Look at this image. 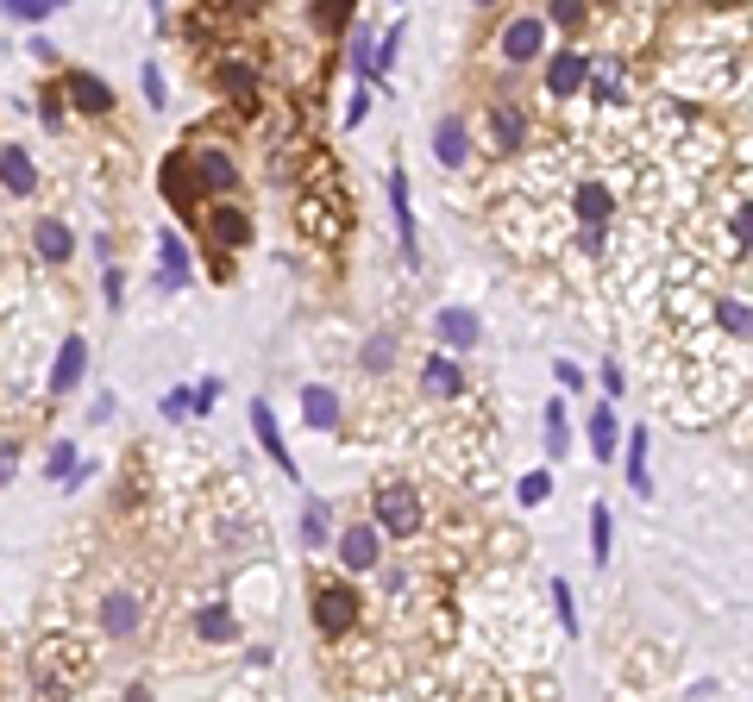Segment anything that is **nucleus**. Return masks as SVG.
Instances as JSON below:
<instances>
[{"instance_id": "58836bf2", "label": "nucleus", "mask_w": 753, "mask_h": 702, "mask_svg": "<svg viewBox=\"0 0 753 702\" xmlns=\"http://www.w3.org/2000/svg\"><path fill=\"white\" fill-rule=\"evenodd\" d=\"M145 100H151V107H164V75H157V70H145Z\"/></svg>"}, {"instance_id": "9d476101", "label": "nucleus", "mask_w": 753, "mask_h": 702, "mask_svg": "<svg viewBox=\"0 0 753 702\" xmlns=\"http://www.w3.org/2000/svg\"><path fill=\"white\" fill-rule=\"evenodd\" d=\"M251 433H258V446L271 451L283 471L296 476V458H289V446H283V433H276V421H271V408H264V401H251Z\"/></svg>"}, {"instance_id": "c85d7f7f", "label": "nucleus", "mask_w": 753, "mask_h": 702, "mask_svg": "<svg viewBox=\"0 0 753 702\" xmlns=\"http://www.w3.org/2000/svg\"><path fill=\"white\" fill-rule=\"evenodd\" d=\"M164 276H176V282L189 276V251L176 245V232H164Z\"/></svg>"}, {"instance_id": "0eeeda50", "label": "nucleus", "mask_w": 753, "mask_h": 702, "mask_svg": "<svg viewBox=\"0 0 753 702\" xmlns=\"http://www.w3.org/2000/svg\"><path fill=\"white\" fill-rule=\"evenodd\" d=\"M32 245H38L45 264H70L75 257V232L63 220H32Z\"/></svg>"}, {"instance_id": "423d86ee", "label": "nucleus", "mask_w": 753, "mask_h": 702, "mask_svg": "<svg viewBox=\"0 0 753 702\" xmlns=\"http://www.w3.org/2000/svg\"><path fill=\"white\" fill-rule=\"evenodd\" d=\"M63 95L75 100V107H82V113H113V88H107V82H100V75H88V70H70L63 75Z\"/></svg>"}, {"instance_id": "cd10ccee", "label": "nucleus", "mask_w": 753, "mask_h": 702, "mask_svg": "<svg viewBox=\"0 0 753 702\" xmlns=\"http://www.w3.org/2000/svg\"><path fill=\"white\" fill-rule=\"evenodd\" d=\"M547 451L552 458H565V408H559V401L547 408Z\"/></svg>"}, {"instance_id": "c9c22d12", "label": "nucleus", "mask_w": 753, "mask_h": 702, "mask_svg": "<svg viewBox=\"0 0 753 702\" xmlns=\"http://www.w3.org/2000/svg\"><path fill=\"white\" fill-rule=\"evenodd\" d=\"M321 533H326V508L314 501V508H308V546H321Z\"/></svg>"}, {"instance_id": "f257e3e1", "label": "nucleus", "mask_w": 753, "mask_h": 702, "mask_svg": "<svg viewBox=\"0 0 753 702\" xmlns=\"http://www.w3.org/2000/svg\"><path fill=\"white\" fill-rule=\"evenodd\" d=\"M157 182H164L170 207L201 214L214 195H226V189L239 182V164L214 145H189V150H170V157H164V175H157Z\"/></svg>"}, {"instance_id": "39448f33", "label": "nucleus", "mask_w": 753, "mask_h": 702, "mask_svg": "<svg viewBox=\"0 0 753 702\" xmlns=\"http://www.w3.org/2000/svg\"><path fill=\"white\" fill-rule=\"evenodd\" d=\"M376 558H383V546H376L371 521H358L339 533V565H346V571H376Z\"/></svg>"}, {"instance_id": "412c9836", "label": "nucleus", "mask_w": 753, "mask_h": 702, "mask_svg": "<svg viewBox=\"0 0 753 702\" xmlns=\"http://www.w3.org/2000/svg\"><path fill=\"white\" fill-rule=\"evenodd\" d=\"M590 75H597V100L615 107V100H622V70H615V57H590Z\"/></svg>"}, {"instance_id": "dca6fc26", "label": "nucleus", "mask_w": 753, "mask_h": 702, "mask_svg": "<svg viewBox=\"0 0 753 702\" xmlns=\"http://www.w3.org/2000/svg\"><path fill=\"white\" fill-rule=\"evenodd\" d=\"M301 414H308V426H333L339 421V396H333V389H321V383H308V389H301Z\"/></svg>"}, {"instance_id": "f3484780", "label": "nucleus", "mask_w": 753, "mask_h": 702, "mask_svg": "<svg viewBox=\"0 0 753 702\" xmlns=\"http://www.w3.org/2000/svg\"><path fill=\"white\" fill-rule=\"evenodd\" d=\"M421 389H427V396H440V401H452L458 389H465V383H458V364H452V358H427Z\"/></svg>"}, {"instance_id": "72a5a7b5", "label": "nucleus", "mask_w": 753, "mask_h": 702, "mask_svg": "<svg viewBox=\"0 0 753 702\" xmlns=\"http://www.w3.org/2000/svg\"><path fill=\"white\" fill-rule=\"evenodd\" d=\"M552 602H559V608H565V627H577V608H572V583H565V577H559V583H552Z\"/></svg>"}, {"instance_id": "b1692460", "label": "nucleus", "mask_w": 753, "mask_h": 702, "mask_svg": "<svg viewBox=\"0 0 753 702\" xmlns=\"http://www.w3.org/2000/svg\"><path fill=\"white\" fill-rule=\"evenodd\" d=\"M220 88H226V95H239L246 107L258 100V82H251V70H246V63H220Z\"/></svg>"}, {"instance_id": "f704fd0d", "label": "nucleus", "mask_w": 753, "mask_h": 702, "mask_svg": "<svg viewBox=\"0 0 753 702\" xmlns=\"http://www.w3.org/2000/svg\"><path fill=\"white\" fill-rule=\"evenodd\" d=\"M189 408H195L189 389H170V396H164V414H170V421H176V414H189Z\"/></svg>"}, {"instance_id": "1a4fd4ad", "label": "nucleus", "mask_w": 753, "mask_h": 702, "mask_svg": "<svg viewBox=\"0 0 753 702\" xmlns=\"http://www.w3.org/2000/svg\"><path fill=\"white\" fill-rule=\"evenodd\" d=\"M584 75H590V57H584V50H559V57L547 63V88L552 95H572Z\"/></svg>"}, {"instance_id": "f03ea898", "label": "nucleus", "mask_w": 753, "mask_h": 702, "mask_svg": "<svg viewBox=\"0 0 753 702\" xmlns=\"http://www.w3.org/2000/svg\"><path fill=\"white\" fill-rule=\"evenodd\" d=\"M421 489H408V483H383L376 489V521L371 526H383V533H396V540H415L421 533Z\"/></svg>"}, {"instance_id": "393cba45", "label": "nucleus", "mask_w": 753, "mask_h": 702, "mask_svg": "<svg viewBox=\"0 0 753 702\" xmlns=\"http://www.w3.org/2000/svg\"><path fill=\"white\" fill-rule=\"evenodd\" d=\"M609 533H615V521H609V508H590V552H597V565H609Z\"/></svg>"}, {"instance_id": "473e14b6", "label": "nucleus", "mask_w": 753, "mask_h": 702, "mask_svg": "<svg viewBox=\"0 0 753 702\" xmlns=\"http://www.w3.org/2000/svg\"><path fill=\"white\" fill-rule=\"evenodd\" d=\"M552 25H584V7L577 0H552Z\"/></svg>"}, {"instance_id": "a211bd4d", "label": "nucleus", "mask_w": 753, "mask_h": 702, "mask_svg": "<svg viewBox=\"0 0 753 702\" xmlns=\"http://www.w3.org/2000/svg\"><path fill=\"white\" fill-rule=\"evenodd\" d=\"M100 621H107V633H132V627H139V596L113 590V596L100 602Z\"/></svg>"}, {"instance_id": "4be33fe9", "label": "nucleus", "mask_w": 753, "mask_h": 702, "mask_svg": "<svg viewBox=\"0 0 753 702\" xmlns=\"http://www.w3.org/2000/svg\"><path fill=\"white\" fill-rule=\"evenodd\" d=\"M590 451L615 458V408H590Z\"/></svg>"}, {"instance_id": "2eb2a0df", "label": "nucleus", "mask_w": 753, "mask_h": 702, "mask_svg": "<svg viewBox=\"0 0 753 702\" xmlns=\"http://www.w3.org/2000/svg\"><path fill=\"white\" fill-rule=\"evenodd\" d=\"M0 182H7L13 195H32V189H38V170H32V157H25L20 145L0 150Z\"/></svg>"}, {"instance_id": "6ab92c4d", "label": "nucleus", "mask_w": 753, "mask_h": 702, "mask_svg": "<svg viewBox=\"0 0 753 702\" xmlns=\"http://www.w3.org/2000/svg\"><path fill=\"white\" fill-rule=\"evenodd\" d=\"M390 207H396V226H402V251L415 257V207H408V175H390Z\"/></svg>"}, {"instance_id": "6e6552de", "label": "nucleus", "mask_w": 753, "mask_h": 702, "mask_svg": "<svg viewBox=\"0 0 753 702\" xmlns=\"http://www.w3.org/2000/svg\"><path fill=\"white\" fill-rule=\"evenodd\" d=\"M490 132H497V150H502V157H515V150H522V138H527L522 107H515V100H497V107H490Z\"/></svg>"}, {"instance_id": "bb28decb", "label": "nucleus", "mask_w": 753, "mask_h": 702, "mask_svg": "<svg viewBox=\"0 0 753 702\" xmlns=\"http://www.w3.org/2000/svg\"><path fill=\"white\" fill-rule=\"evenodd\" d=\"M390 351H396V339L376 332V339H364V358H358V364H364V371H390Z\"/></svg>"}, {"instance_id": "7c9ffc66", "label": "nucleus", "mask_w": 753, "mask_h": 702, "mask_svg": "<svg viewBox=\"0 0 753 702\" xmlns=\"http://www.w3.org/2000/svg\"><path fill=\"white\" fill-rule=\"evenodd\" d=\"M722 326H728V332H741V339H748V332H753V314H748V307H741V301H722Z\"/></svg>"}, {"instance_id": "ddd939ff", "label": "nucleus", "mask_w": 753, "mask_h": 702, "mask_svg": "<svg viewBox=\"0 0 753 702\" xmlns=\"http://www.w3.org/2000/svg\"><path fill=\"white\" fill-rule=\"evenodd\" d=\"M82 371H88V346L82 339H63V351H57V371H50V389L63 396V389H75L82 383Z\"/></svg>"}, {"instance_id": "5701e85b", "label": "nucleus", "mask_w": 753, "mask_h": 702, "mask_svg": "<svg viewBox=\"0 0 753 702\" xmlns=\"http://www.w3.org/2000/svg\"><path fill=\"white\" fill-rule=\"evenodd\" d=\"M195 633H201V640H239V621H232L226 608H201V615H195Z\"/></svg>"}, {"instance_id": "2f4dec72", "label": "nucleus", "mask_w": 753, "mask_h": 702, "mask_svg": "<svg viewBox=\"0 0 753 702\" xmlns=\"http://www.w3.org/2000/svg\"><path fill=\"white\" fill-rule=\"evenodd\" d=\"M547 489H552V476H547V471L522 476V501H547Z\"/></svg>"}, {"instance_id": "4468645a", "label": "nucleus", "mask_w": 753, "mask_h": 702, "mask_svg": "<svg viewBox=\"0 0 753 702\" xmlns=\"http://www.w3.org/2000/svg\"><path fill=\"white\" fill-rule=\"evenodd\" d=\"M540 38H547V25H540V20H509L502 50H509L515 63H527V57H540Z\"/></svg>"}, {"instance_id": "f8f14e48", "label": "nucleus", "mask_w": 753, "mask_h": 702, "mask_svg": "<svg viewBox=\"0 0 753 702\" xmlns=\"http://www.w3.org/2000/svg\"><path fill=\"white\" fill-rule=\"evenodd\" d=\"M609 214H615V195H609L602 182H584V189H577V220H584V232H602Z\"/></svg>"}, {"instance_id": "a878e982", "label": "nucleus", "mask_w": 753, "mask_h": 702, "mask_svg": "<svg viewBox=\"0 0 753 702\" xmlns=\"http://www.w3.org/2000/svg\"><path fill=\"white\" fill-rule=\"evenodd\" d=\"M641 458H647V433H634V439H628V476H634V489L647 496L653 483H647V464H641Z\"/></svg>"}, {"instance_id": "e433bc0d", "label": "nucleus", "mask_w": 753, "mask_h": 702, "mask_svg": "<svg viewBox=\"0 0 753 702\" xmlns=\"http://www.w3.org/2000/svg\"><path fill=\"white\" fill-rule=\"evenodd\" d=\"M70 464H75V446H57V451H50V476H70Z\"/></svg>"}, {"instance_id": "20e7f679", "label": "nucleus", "mask_w": 753, "mask_h": 702, "mask_svg": "<svg viewBox=\"0 0 753 702\" xmlns=\"http://www.w3.org/2000/svg\"><path fill=\"white\" fill-rule=\"evenodd\" d=\"M201 226H207V245L214 251H232L251 239V220L239 214V207H201Z\"/></svg>"}, {"instance_id": "4c0bfd02", "label": "nucleus", "mask_w": 753, "mask_h": 702, "mask_svg": "<svg viewBox=\"0 0 753 702\" xmlns=\"http://www.w3.org/2000/svg\"><path fill=\"white\" fill-rule=\"evenodd\" d=\"M734 239H741V245H753V207H734Z\"/></svg>"}, {"instance_id": "9b49d317", "label": "nucleus", "mask_w": 753, "mask_h": 702, "mask_svg": "<svg viewBox=\"0 0 753 702\" xmlns=\"http://www.w3.org/2000/svg\"><path fill=\"white\" fill-rule=\"evenodd\" d=\"M433 145H440V164H452V170H458V164L471 157V138H465V120H458V113H446V120L433 125Z\"/></svg>"}, {"instance_id": "c756f323", "label": "nucleus", "mask_w": 753, "mask_h": 702, "mask_svg": "<svg viewBox=\"0 0 753 702\" xmlns=\"http://www.w3.org/2000/svg\"><path fill=\"white\" fill-rule=\"evenodd\" d=\"M0 13H13V20H25V25H38V20L50 13V0H7Z\"/></svg>"}, {"instance_id": "aec40b11", "label": "nucleus", "mask_w": 753, "mask_h": 702, "mask_svg": "<svg viewBox=\"0 0 753 702\" xmlns=\"http://www.w3.org/2000/svg\"><path fill=\"white\" fill-rule=\"evenodd\" d=\"M440 339L446 346H477V314H465V307H440Z\"/></svg>"}, {"instance_id": "7ed1b4c3", "label": "nucleus", "mask_w": 753, "mask_h": 702, "mask_svg": "<svg viewBox=\"0 0 753 702\" xmlns=\"http://www.w3.org/2000/svg\"><path fill=\"white\" fill-rule=\"evenodd\" d=\"M358 590L351 583H321L314 590V627H321V640H339V633H351L358 627Z\"/></svg>"}]
</instances>
